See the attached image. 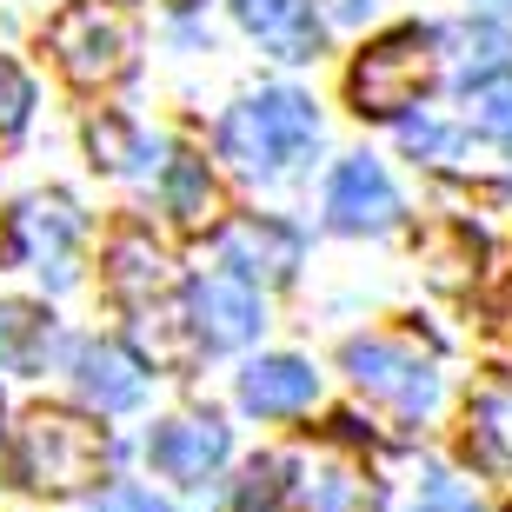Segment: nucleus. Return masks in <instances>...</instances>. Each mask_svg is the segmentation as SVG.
<instances>
[{
  "label": "nucleus",
  "instance_id": "f257e3e1",
  "mask_svg": "<svg viewBox=\"0 0 512 512\" xmlns=\"http://www.w3.org/2000/svg\"><path fill=\"white\" fill-rule=\"evenodd\" d=\"M114 439L100 433L94 419L67 413V406H34L14 433V473L40 493H80L107 473Z\"/></svg>",
  "mask_w": 512,
  "mask_h": 512
},
{
  "label": "nucleus",
  "instance_id": "f03ea898",
  "mask_svg": "<svg viewBox=\"0 0 512 512\" xmlns=\"http://www.w3.org/2000/svg\"><path fill=\"white\" fill-rule=\"evenodd\" d=\"M313 140H320V114L293 87H266L260 100L233 107L227 127H220V147H227V160L240 173H280L293 160H306Z\"/></svg>",
  "mask_w": 512,
  "mask_h": 512
},
{
  "label": "nucleus",
  "instance_id": "7ed1b4c3",
  "mask_svg": "<svg viewBox=\"0 0 512 512\" xmlns=\"http://www.w3.org/2000/svg\"><path fill=\"white\" fill-rule=\"evenodd\" d=\"M47 47L80 87H114L133 67V7L127 0H74L47 27Z\"/></svg>",
  "mask_w": 512,
  "mask_h": 512
},
{
  "label": "nucleus",
  "instance_id": "20e7f679",
  "mask_svg": "<svg viewBox=\"0 0 512 512\" xmlns=\"http://www.w3.org/2000/svg\"><path fill=\"white\" fill-rule=\"evenodd\" d=\"M426 87H433V34H419V27H399V34L373 40V47L353 60V74H346L353 114H366V120L406 114Z\"/></svg>",
  "mask_w": 512,
  "mask_h": 512
},
{
  "label": "nucleus",
  "instance_id": "39448f33",
  "mask_svg": "<svg viewBox=\"0 0 512 512\" xmlns=\"http://www.w3.org/2000/svg\"><path fill=\"white\" fill-rule=\"evenodd\" d=\"M346 373H353L373 399L399 406V413H426L433 393H439L433 366L419 360V353H406V346H386V340H353L346 346Z\"/></svg>",
  "mask_w": 512,
  "mask_h": 512
},
{
  "label": "nucleus",
  "instance_id": "423d86ee",
  "mask_svg": "<svg viewBox=\"0 0 512 512\" xmlns=\"http://www.w3.org/2000/svg\"><path fill=\"white\" fill-rule=\"evenodd\" d=\"M326 213H333V227H346V233H380V227L399 220V193H393L380 160L353 153V160H340V173H333Z\"/></svg>",
  "mask_w": 512,
  "mask_h": 512
},
{
  "label": "nucleus",
  "instance_id": "0eeeda50",
  "mask_svg": "<svg viewBox=\"0 0 512 512\" xmlns=\"http://www.w3.org/2000/svg\"><path fill=\"white\" fill-rule=\"evenodd\" d=\"M213 253H220V266H233V280H266V286H280L300 266V240L280 220H233V227H220Z\"/></svg>",
  "mask_w": 512,
  "mask_h": 512
},
{
  "label": "nucleus",
  "instance_id": "6e6552de",
  "mask_svg": "<svg viewBox=\"0 0 512 512\" xmlns=\"http://www.w3.org/2000/svg\"><path fill=\"white\" fill-rule=\"evenodd\" d=\"M193 333L207 346H247L260 333V300H253L247 280L233 273H213V280L193 286Z\"/></svg>",
  "mask_w": 512,
  "mask_h": 512
},
{
  "label": "nucleus",
  "instance_id": "1a4fd4ad",
  "mask_svg": "<svg viewBox=\"0 0 512 512\" xmlns=\"http://www.w3.org/2000/svg\"><path fill=\"white\" fill-rule=\"evenodd\" d=\"M233 14L260 40L266 54L280 60H313L320 54V14H313V0H233Z\"/></svg>",
  "mask_w": 512,
  "mask_h": 512
},
{
  "label": "nucleus",
  "instance_id": "9d476101",
  "mask_svg": "<svg viewBox=\"0 0 512 512\" xmlns=\"http://www.w3.org/2000/svg\"><path fill=\"white\" fill-rule=\"evenodd\" d=\"M74 386L94 399L100 413H127V406H140V393H147V373H140V360H133L127 346L87 340V346H74Z\"/></svg>",
  "mask_w": 512,
  "mask_h": 512
},
{
  "label": "nucleus",
  "instance_id": "9b49d317",
  "mask_svg": "<svg viewBox=\"0 0 512 512\" xmlns=\"http://www.w3.org/2000/svg\"><path fill=\"white\" fill-rule=\"evenodd\" d=\"M147 459L167 479H207L213 466L227 459V426H220V419H167V426L147 439Z\"/></svg>",
  "mask_w": 512,
  "mask_h": 512
},
{
  "label": "nucleus",
  "instance_id": "f8f14e48",
  "mask_svg": "<svg viewBox=\"0 0 512 512\" xmlns=\"http://www.w3.org/2000/svg\"><path fill=\"white\" fill-rule=\"evenodd\" d=\"M313 393H320L313 366H306V360H286V353L253 360L247 373H240V406H247V413H260V419L300 413V406H313Z\"/></svg>",
  "mask_w": 512,
  "mask_h": 512
},
{
  "label": "nucleus",
  "instance_id": "ddd939ff",
  "mask_svg": "<svg viewBox=\"0 0 512 512\" xmlns=\"http://www.w3.org/2000/svg\"><path fill=\"white\" fill-rule=\"evenodd\" d=\"M20 247L54 286L74 280V213H67V200H34L20 213Z\"/></svg>",
  "mask_w": 512,
  "mask_h": 512
},
{
  "label": "nucleus",
  "instance_id": "4468645a",
  "mask_svg": "<svg viewBox=\"0 0 512 512\" xmlns=\"http://www.w3.org/2000/svg\"><path fill=\"white\" fill-rule=\"evenodd\" d=\"M114 293L120 300H147V293H160L167 286V260H160V247H153L147 233H120L114 240Z\"/></svg>",
  "mask_w": 512,
  "mask_h": 512
},
{
  "label": "nucleus",
  "instance_id": "2eb2a0df",
  "mask_svg": "<svg viewBox=\"0 0 512 512\" xmlns=\"http://www.w3.org/2000/svg\"><path fill=\"white\" fill-rule=\"evenodd\" d=\"M473 453L499 473H512V380L473 399Z\"/></svg>",
  "mask_w": 512,
  "mask_h": 512
},
{
  "label": "nucleus",
  "instance_id": "dca6fc26",
  "mask_svg": "<svg viewBox=\"0 0 512 512\" xmlns=\"http://www.w3.org/2000/svg\"><path fill=\"white\" fill-rule=\"evenodd\" d=\"M40 340H47V313L27 300L0 306V373H34Z\"/></svg>",
  "mask_w": 512,
  "mask_h": 512
},
{
  "label": "nucleus",
  "instance_id": "f3484780",
  "mask_svg": "<svg viewBox=\"0 0 512 512\" xmlns=\"http://www.w3.org/2000/svg\"><path fill=\"white\" fill-rule=\"evenodd\" d=\"M459 87L473 94V87H486V80L506 67V34H499L493 20H479V27H459Z\"/></svg>",
  "mask_w": 512,
  "mask_h": 512
},
{
  "label": "nucleus",
  "instance_id": "a211bd4d",
  "mask_svg": "<svg viewBox=\"0 0 512 512\" xmlns=\"http://www.w3.org/2000/svg\"><path fill=\"white\" fill-rule=\"evenodd\" d=\"M167 207H173V220H200V213L213 207V187H207V167H200V160H193V153H180V160H173L167 167Z\"/></svg>",
  "mask_w": 512,
  "mask_h": 512
},
{
  "label": "nucleus",
  "instance_id": "6ab92c4d",
  "mask_svg": "<svg viewBox=\"0 0 512 512\" xmlns=\"http://www.w3.org/2000/svg\"><path fill=\"white\" fill-rule=\"evenodd\" d=\"M280 499H286V466L260 459L247 473V486H240V512H280Z\"/></svg>",
  "mask_w": 512,
  "mask_h": 512
},
{
  "label": "nucleus",
  "instance_id": "aec40b11",
  "mask_svg": "<svg viewBox=\"0 0 512 512\" xmlns=\"http://www.w3.org/2000/svg\"><path fill=\"white\" fill-rule=\"evenodd\" d=\"M27 107H34L27 74H20L14 60H0V133H20V127H27Z\"/></svg>",
  "mask_w": 512,
  "mask_h": 512
},
{
  "label": "nucleus",
  "instance_id": "412c9836",
  "mask_svg": "<svg viewBox=\"0 0 512 512\" xmlns=\"http://www.w3.org/2000/svg\"><path fill=\"white\" fill-rule=\"evenodd\" d=\"M473 120H479V133L512 140V80H499V87H486V94L473 100Z\"/></svg>",
  "mask_w": 512,
  "mask_h": 512
},
{
  "label": "nucleus",
  "instance_id": "4be33fe9",
  "mask_svg": "<svg viewBox=\"0 0 512 512\" xmlns=\"http://www.w3.org/2000/svg\"><path fill=\"white\" fill-rule=\"evenodd\" d=\"M413 512H479L473 493L466 486H453L446 473H426V486H419V506Z\"/></svg>",
  "mask_w": 512,
  "mask_h": 512
},
{
  "label": "nucleus",
  "instance_id": "5701e85b",
  "mask_svg": "<svg viewBox=\"0 0 512 512\" xmlns=\"http://www.w3.org/2000/svg\"><path fill=\"white\" fill-rule=\"evenodd\" d=\"M100 147L114 153V167H120V173L140 167V147H133V133L120 127V120H94V153H100Z\"/></svg>",
  "mask_w": 512,
  "mask_h": 512
},
{
  "label": "nucleus",
  "instance_id": "b1692460",
  "mask_svg": "<svg viewBox=\"0 0 512 512\" xmlns=\"http://www.w3.org/2000/svg\"><path fill=\"white\" fill-rule=\"evenodd\" d=\"M94 512H173V506H167V499H153V493H140V486H114V493L94 499Z\"/></svg>",
  "mask_w": 512,
  "mask_h": 512
},
{
  "label": "nucleus",
  "instance_id": "393cba45",
  "mask_svg": "<svg viewBox=\"0 0 512 512\" xmlns=\"http://www.w3.org/2000/svg\"><path fill=\"white\" fill-rule=\"evenodd\" d=\"M399 140H406L413 153H453L459 147L446 127H426V120H406V127H399Z\"/></svg>",
  "mask_w": 512,
  "mask_h": 512
},
{
  "label": "nucleus",
  "instance_id": "a878e982",
  "mask_svg": "<svg viewBox=\"0 0 512 512\" xmlns=\"http://www.w3.org/2000/svg\"><path fill=\"white\" fill-rule=\"evenodd\" d=\"M313 512H346V479L326 473L320 486H313Z\"/></svg>",
  "mask_w": 512,
  "mask_h": 512
},
{
  "label": "nucleus",
  "instance_id": "bb28decb",
  "mask_svg": "<svg viewBox=\"0 0 512 512\" xmlns=\"http://www.w3.org/2000/svg\"><path fill=\"white\" fill-rule=\"evenodd\" d=\"M486 7H512V0H486Z\"/></svg>",
  "mask_w": 512,
  "mask_h": 512
}]
</instances>
